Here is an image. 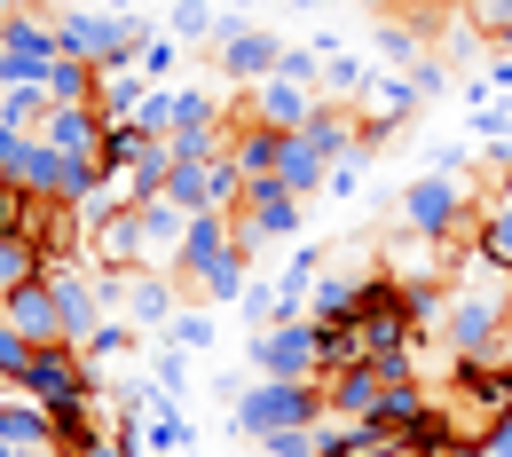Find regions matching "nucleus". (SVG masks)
<instances>
[{
  "label": "nucleus",
  "instance_id": "obj_16",
  "mask_svg": "<svg viewBox=\"0 0 512 457\" xmlns=\"http://www.w3.org/2000/svg\"><path fill=\"white\" fill-rule=\"evenodd\" d=\"M426 48H434V32L418 24V16H394V24H371V56L386 71H418L426 64Z\"/></svg>",
  "mask_w": 512,
  "mask_h": 457
},
{
  "label": "nucleus",
  "instance_id": "obj_44",
  "mask_svg": "<svg viewBox=\"0 0 512 457\" xmlns=\"http://www.w3.org/2000/svg\"><path fill=\"white\" fill-rule=\"evenodd\" d=\"M481 450H489V457H512V418H497V426H489V442H481Z\"/></svg>",
  "mask_w": 512,
  "mask_h": 457
},
{
  "label": "nucleus",
  "instance_id": "obj_22",
  "mask_svg": "<svg viewBox=\"0 0 512 457\" xmlns=\"http://www.w3.org/2000/svg\"><path fill=\"white\" fill-rule=\"evenodd\" d=\"M355 300H363V276H316L308 284V324H355Z\"/></svg>",
  "mask_w": 512,
  "mask_h": 457
},
{
  "label": "nucleus",
  "instance_id": "obj_15",
  "mask_svg": "<svg viewBox=\"0 0 512 457\" xmlns=\"http://www.w3.org/2000/svg\"><path fill=\"white\" fill-rule=\"evenodd\" d=\"M48 284H56V300H64L71 347H87V331L103 324V292H95V276H79V268H48Z\"/></svg>",
  "mask_w": 512,
  "mask_h": 457
},
{
  "label": "nucleus",
  "instance_id": "obj_18",
  "mask_svg": "<svg viewBox=\"0 0 512 457\" xmlns=\"http://www.w3.org/2000/svg\"><path fill=\"white\" fill-rule=\"evenodd\" d=\"M142 95H150V87H142V56L95 71V111H103V119H134V103H142Z\"/></svg>",
  "mask_w": 512,
  "mask_h": 457
},
{
  "label": "nucleus",
  "instance_id": "obj_30",
  "mask_svg": "<svg viewBox=\"0 0 512 457\" xmlns=\"http://www.w3.org/2000/svg\"><path fill=\"white\" fill-rule=\"evenodd\" d=\"M166 339H174L182 355H213V339H221V331H213V308H182V316L166 324Z\"/></svg>",
  "mask_w": 512,
  "mask_h": 457
},
{
  "label": "nucleus",
  "instance_id": "obj_48",
  "mask_svg": "<svg viewBox=\"0 0 512 457\" xmlns=\"http://www.w3.org/2000/svg\"><path fill=\"white\" fill-rule=\"evenodd\" d=\"M16 8H24V0H0V16H16Z\"/></svg>",
  "mask_w": 512,
  "mask_h": 457
},
{
  "label": "nucleus",
  "instance_id": "obj_24",
  "mask_svg": "<svg viewBox=\"0 0 512 457\" xmlns=\"http://www.w3.org/2000/svg\"><path fill=\"white\" fill-rule=\"evenodd\" d=\"M245 284H253V253H245V245H229L221 261H213L205 276H197V292H205V308H213V300H245Z\"/></svg>",
  "mask_w": 512,
  "mask_h": 457
},
{
  "label": "nucleus",
  "instance_id": "obj_33",
  "mask_svg": "<svg viewBox=\"0 0 512 457\" xmlns=\"http://www.w3.org/2000/svg\"><path fill=\"white\" fill-rule=\"evenodd\" d=\"M174 127H221V95L213 87H174Z\"/></svg>",
  "mask_w": 512,
  "mask_h": 457
},
{
  "label": "nucleus",
  "instance_id": "obj_31",
  "mask_svg": "<svg viewBox=\"0 0 512 457\" xmlns=\"http://www.w3.org/2000/svg\"><path fill=\"white\" fill-rule=\"evenodd\" d=\"M457 24H473V32L497 48V40L512 32V0H457Z\"/></svg>",
  "mask_w": 512,
  "mask_h": 457
},
{
  "label": "nucleus",
  "instance_id": "obj_55",
  "mask_svg": "<svg viewBox=\"0 0 512 457\" xmlns=\"http://www.w3.org/2000/svg\"><path fill=\"white\" fill-rule=\"evenodd\" d=\"M505 197H512V182H505Z\"/></svg>",
  "mask_w": 512,
  "mask_h": 457
},
{
  "label": "nucleus",
  "instance_id": "obj_35",
  "mask_svg": "<svg viewBox=\"0 0 512 457\" xmlns=\"http://www.w3.org/2000/svg\"><path fill=\"white\" fill-rule=\"evenodd\" d=\"M213 24H221V16H205V0H174L166 40H213Z\"/></svg>",
  "mask_w": 512,
  "mask_h": 457
},
{
  "label": "nucleus",
  "instance_id": "obj_6",
  "mask_svg": "<svg viewBox=\"0 0 512 457\" xmlns=\"http://www.w3.org/2000/svg\"><path fill=\"white\" fill-rule=\"evenodd\" d=\"M355 331H363V347H402V339H418V324H410V300H402V276H394V268H386V276H363Z\"/></svg>",
  "mask_w": 512,
  "mask_h": 457
},
{
  "label": "nucleus",
  "instance_id": "obj_52",
  "mask_svg": "<svg viewBox=\"0 0 512 457\" xmlns=\"http://www.w3.org/2000/svg\"><path fill=\"white\" fill-rule=\"evenodd\" d=\"M221 8H253V0H221Z\"/></svg>",
  "mask_w": 512,
  "mask_h": 457
},
{
  "label": "nucleus",
  "instance_id": "obj_40",
  "mask_svg": "<svg viewBox=\"0 0 512 457\" xmlns=\"http://www.w3.org/2000/svg\"><path fill=\"white\" fill-rule=\"evenodd\" d=\"M260 450H268V457H323L316 450V426H300V434H268Z\"/></svg>",
  "mask_w": 512,
  "mask_h": 457
},
{
  "label": "nucleus",
  "instance_id": "obj_20",
  "mask_svg": "<svg viewBox=\"0 0 512 457\" xmlns=\"http://www.w3.org/2000/svg\"><path fill=\"white\" fill-rule=\"evenodd\" d=\"M473 253H481L489 268H505V276H512V197H505V190L481 205V221H473Z\"/></svg>",
  "mask_w": 512,
  "mask_h": 457
},
{
  "label": "nucleus",
  "instance_id": "obj_45",
  "mask_svg": "<svg viewBox=\"0 0 512 457\" xmlns=\"http://www.w3.org/2000/svg\"><path fill=\"white\" fill-rule=\"evenodd\" d=\"M355 8H371V16H379V8H394V0H355Z\"/></svg>",
  "mask_w": 512,
  "mask_h": 457
},
{
  "label": "nucleus",
  "instance_id": "obj_29",
  "mask_svg": "<svg viewBox=\"0 0 512 457\" xmlns=\"http://www.w3.org/2000/svg\"><path fill=\"white\" fill-rule=\"evenodd\" d=\"M134 347H142V339H134V324H119V316H103V324L87 331V347H79V355H87V363L103 371V363H119V355H134Z\"/></svg>",
  "mask_w": 512,
  "mask_h": 457
},
{
  "label": "nucleus",
  "instance_id": "obj_32",
  "mask_svg": "<svg viewBox=\"0 0 512 457\" xmlns=\"http://www.w3.org/2000/svg\"><path fill=\"white\" fill-rule=\"evenodd\" d=\"M237 308H245L260 331H268V324H284V316H300V308H292V300H284V292H276L268 276H253V284H245V300H237Z\"/></svg>",
  "mask_w": 512,
  "mask_h": 457
},
{
  "label": "nucleus",
  "instance_id": "obj_28",
  "mask_svg": "<svg viewBox=\"0 0 512 457\" xmlns=\"http://www.w3.org/2000/svg\"><path fill=\"white\" fill-rule=\"evenodd\" d=\"M142 150H150V134L134 127V119H111V134H103V174H134Z\"/></svg>",
  "mask_w": 512,
  "mask_h": 457
},
{
  "label": "nucleus",
  "instance_id": "obj_53",
  "mask_svg": "<svg viewBox=\"0 0 512 457\" xmlns=\"http://www.w3.org/2000/svg\"><path fill=\"white\" fill-rule=\"evenodd\" d=\"M426 8H457V0H426Z\"/></svg>",
  "mask_w": 512,
  "mask_h": 457
},
{
  "label": "nucleus",
  "instance_id": "obj_13",
  "mask_svg": "<svg viewBox=\"0 0 512 457\" xmlns=\"http://www.w3.org/2000/svg\"><path fill=\"white\" fill-rule=\"evenodd\" d=\"M418 103H426V95H418V79H410V71H379V79L363 87V103H347V111H355V119L386 142V127H402Z\"/></svg>",
  "mask_w": 512,
  "mask_h": 457
},
{
  "label": "nucleus",
  "instance_id": "obj_23",
  "mask_svg": "<svg viewBox=\"0 0 512 457\" xmlns=\"http://www.w3.org/2000/svg\"><path fill=\"white\" fill-rule=\"evenodd\" d=\"M32 276H48V253H40L24 229H0V300H8L16 284H32Z\"/></svg>",
  "mask_w": 512,
  "mask_h": 457
},
{
  "label": "nucleus",
  "instance_id": "obj_36",
  "mask_svg": "<svg viewBox=\"0 0 512 457\" xmlns=\"http://www.w3.org/2000/svg\"><path fill=\"white\" fill-rule=\"evenodd\" d=\"M24 363H32V339L0 316V387H16V379H24Z\"/></svg>",
  "mask_w": 512,
  "mask_h": 457
},
{
  "label": "nucleus",
  "instance_id": "obj_34",
  "mask_svg": "<svg viewBox=\"0 0 512 457\" xmlns=\"http://www.w3.org/2000/svg\"><path fill=\"white\" fill-rule=\"evenodd\" d=\"M134 127L150 134V142H166V134H174V87H150V95L134 103Z\"/></svg>",
  "mask_w": 512,
  "mask_h": 457
},
{
  "label": "nucleus",
  "instance_id": "obj_19",
  "mask_svg": "<svg viewBox=\"0 0 512 457\" xmlns=\"http://www.w3.org/2000/svg\"><path fill=\"white\" fill-rule=\"evenodd\" d=\"M229 158H237V174H245V182H260V174H276V158H284V134L260 127V119H245V127L229 134Z\"/></svg>",
  "mask_w": 512,
  "mask_h": 457
},
{
  "label": "nucleus",
  "instance_id": "obj_21",
  "mask_svg": "<svg viewBox=\"0 0 512 457\" xmlns=\"http://www.w3.org/2000/svg\"><path fill=\"white\" fill-rule=\"evenodd\" d=\"M134 221H142V245H150L158 261L174 268V253H182V229H190V213H182V205H166V197H150V205H134Z\"/></svg>",
  "mask_w": 512,
  "mask_h": 457
},
{
  "label": "nucleus",
  "instance_id": "obj_5",
  "mask_svg": "<svg viewBox=\"0 0 512 457\" xmlns=\"http://www.w3.org/2000/svg\"><path fill=\"white\" fill-rule=\"evenodd\" d=\"M300 237V197L284 190L276 174H260V182H245V205H237V245L245 253H268V245H292Z\"/></svg>",
  "mask_w": 512,
  "mask_h": 457
},
{
  "label": "nucleus",
  "instance_id": "obj_57",
  "mask_svg": "<svg viewBox=\"0 0 512 457\" xmlns=\"http://www.w3.org/2000/svg\"><path fill=\"white\" fill-rule=\"evenodd\" d=\"M505 418H512V410H505Z\"/></svg>",
  "mask_w": 512,
  "mask_h": 457
},
{
  "label": "nucleus",
  "instance_id": "obj_26",
  "mask_svg": "<svg viewBox=\"0 0 512 457\" xmlns=\"http://www.w3.org/2000/svg\"><path fill=\"white\" fill-rule=\"evenodd\" d=\"M40 87H48V103H95V64H79V56H56Z\"/></svg>",
  "mask_w": 512,
  "mask_h": 457
},
{
  "label": "nucleus",
  "instance_id": "obj_37",
  "mask_svg": "<svg viewBox=\"0 0 512 457\" xmlns=\"http://www.w3.org/2000/svg\"><path fill=\"white\" fill-rule=\"evenodd\" d=\"M276 79H292V87H316V95H323V56H316V48H284Z\"/></svg>",
  "mask_w": 512,
  "mask_h": 457
},
{
  "label": "nucleus",
  "instance_id": "obj_4",
  "mask_svg": "<svg viewBox=\"0 0 512 457\" xmlns=\"http://www.w3.org/2000/svg\"><path fill=\"white\" fill-rule=\"evenodd\" d=\"M245 363L260 379H323V347H316V324L308 316H284L245 339Z\"/></svg>",
  "mask_w": 512,
  "mask_h": 457
},
{
  "label": "nucleus",
  "instance_id": "obj_14",
  "mask_svg": "<svg viewBox=\"0 0 512 457\" xmlns=\"http://www.w3.org/2000/svg\"><path fill=\"white\" fill-rule=\"evenodd\" d=\"M229 245H237V213H190V229H182V253H174V276H182V284H197V276L221 261Z\"/></svg>",
  "mask_w": 512,
  "mask_h": 457
},
{
  "label": "nucleus",
  "instance_id": "obj_46",
  "mask_svg": "<svg viewBox=\"0 0 512 457\" xmlns=\"http://www.w3.org/2000/svg\"><path fill=\"white\" fill-rule=\"evenodd\" d=\"M457 457H489V450H481V442H465V450H457Z\"/></svg>",
  "mask_w": 512,
  "mask_h": 457
},
{
  "label": "nucleus",
  "instance_id": "obj_56",
  "mask_svg": "<svg viewBox=\"0 0 512 457\" xmlns=\"http://www.w3.org/2000/svg\"><path fill=\"white\" fill-rule=\"evenodd\" d=\"M95 8H103V0H95Z\"/></svg>",
  "mask_w": 512,
  "mask_h": 457
},
{
  "label": "nucleus",
  "instance_id": "obj_41",
  "mask_svg": "<svg viewBox=\"0 0 512 457\" xmlns=\"http://www.w3.org/2000/svg\"><path fill=\"white\" fill-rule=\"evenodd\" d=\"M410 79H418V95H426V103H434V95H442V87H449V64H442V56H426V64L410 71Z\"/></svg>",
  "mask_w": 512,
  "mask_h": 457
},
{
  "label": "nucleus",
  "instance_id": "obj_7",
  "mask_svg": "<svg viewBox=\"0 0 512 457\" xmlns=\"http://www.w3.org/2000/svg\"><path fill=\"white\" fill-rule=\"evenodd\" d=\"M103 134H111V119H103L95 103H56V111L40 119V142H48L56 158H71V166H103Z\"/></svg>",
  "mask_w": 512,
  "mask_h": 457
},
{
  "label": "nucleus",
  "instance_id": "obj_8",
  "mask_svg": "<svg viewBox=\"0 0 512 457\" xmlns=\"http://www.w3.org/2000/svg\"><path fill=\"white\" fill-rule=\"evenodd\" d=\"M394 387H402V379H386L379 363L363 355L355 371H331V379H323V402H331V418H339V426H371V418H379V402Z\"/></svg>",
  "mask_w": 512,
  "mask_h": 457
},
{
  "label": "nucleus",
  "instance_id": "obj_2",
  "mask_svg": "<svg viewBox=\"0 0 512 457\" xmlns=\"http://www.w3.org/2000/svg\"><path fill=\"white\" fill-rule=\"evenodd\" d=\"M237 434L245 442H268V434H300V426H323L331 402H323V379H253L237 394Z\"/></svg>",
  "mask_w": 512,
  "mask_h": 457
},
{
  "label": "nucleus",
  "instance_id": "obj_38",
  "mask_svg": "<svg viewBox=\"0 0 512 457\" xmlns=\"http://www.w3.org/2000/svg\"><path fill=\"white\" fill-rule=\"evenodd\" d=\"M150 379H158L166 394H182L190 387V355H182V347H158V355H150Z\"/></svg>",
  "mask_w": 512,
  "mask_h": 457
},
{
  "label": "nucleus",
  "instance_id": "obj_1",
  "mask_svg": "<svg viewBox=\"0 0 512 457\" xmlns=\"http://www.w3.org/2000/svg\"><path fill=\"white\" fill-rule=\"evenodd\" d=\"M142 40H158L150 32V16H134V8H95V0H64L56 8V48L79 56V64H127L142 56Z\"/></svg>",
  "mask_w": 512,
  "mask_h": 457
},
{
  "label": "nucleus",
  "instance_id": "obj_47",
  "mask_svg": "<svg viewBox=\"0 0 512 457\" xmlns=\"http://www.w3.org/2000/svg\"><path fill=\"white\" fill-rule=\"evenodd\" d=\"M505 347H512V300H505Z\"/></svg>",
  "mask_w": 512,
  "mask_h": 457
},
{
  "label": "nucleus",
  "instance_id": "obj_39",
  "mask_svg": "<svg viewBox=\"0 0 512 457\" xmlns=\"http://www.w3.org/2000/svg\"><path fill=\"white\" fill-rule=\"evenodd\" d=\"M174 64H182V40H142V79H174Z\"/></svg>",
  "mask_w": 512,
  "mask_h": 457
},
{
  "label": "nucleus",
  "instance_id": "obj_11",
  "mask_svg": "<svg viewBox=\"0 0 512 457\" xmlns=\"http://www.w3.org/2000/svg\"><path fill=\"white\" fill-rule=\"evenodd\" d=\"M213 64H221V79H237V87H260V79H276V64H284V40H276L268 24H253V32L221 40Z\"/></svg>",
  "mask_w": 512,
  "mask_h": 457
},
{
  "label": "nucleus",
  "instance_id": "obj_43",
  "mask_svg": "<svg viewBox=\"0 0 512 457\" xmlns=\"http://www.w3.org/2000/svg\"><path fill=\"white\" fill-rule=\"evenodd\" d=\"M79 457H134V442H127V434H95Z\"/></svg>",
  "mask_w": 512,
  "mask_h": 457
},
{
  "label": "nucleus",
  "instance_id": "obj_49",
  "mask_svg": "<svg viewBox=\"0 0 512 457\" xmlns=\"http://www.w3.org/2000/svg\"><path fill=\"white\" fill-rule=\"evenodd\" d=\"M0 56H8V16H0Z\"/></svg>",
  "mask_w": 512,
  "mask_h": 457
},
{
  "label": "nucleus",
  "instance_id": "obj_54",
  "mask_svg": "<svg viewBox=\"0 0 512 457\" xmlns=\"http://www.w3.org/2000/svg\"><path fill=\"white\" fill-rule=\"evenodd\" d=\"M182 457H205V450H197V442H190V450H182Z\"/></svg>",
  "mask_w": 512,
  "mask_h": 457
},
{
  "label": "nucleus",
  "instance_id": "obj_17",
  "mask_svg": "<svg viewBox=\"0 0 512 457\" xmlns=\"http://www.w3.org/2000/svg\"><path fill=\"white\" fill-rule=\"evenodd\" d=\"M276 182H284V190H292L300 205H308V197H316L323 182H331V158H323V150L308 142V134H284V158H276Z\"/></svg>",
  "mask_w": 512,
  "mask_h": 457
},
{
  "label": "nucleus",
  "instance_id": "obj_9",
  "mask_svg": "<svg viewBox=\"0 0 512 457\" xmlns=\"http://www.w3.org/2000/svg\"><path fill=\"white\" fill-rule=\"evenodd\" d=\"M0 316L24 331L32 347H71V331H64V300H56V284L48 276H32V284H16L8 300H0Z\"/></svg>",
  "mask_w": 512,
  "mask_h": 457
},
{
  "label": "nucleus",
  "instance_id": "obj_10",
  "mask_svg": "<svg viewBox=\"0 0 512 457\" xmlns=\"http://www.w3.org/2000/svg\"><path fill=\"white\" fill-rule=\"evenodd\" d=\"M316 111H323L316 87H292V79H260V87H245V119H260V127H276V134H300Z\"/></svg>",
  "mask_w": 512,
  "mask_h": 457
},
{
  "label": "nucleus",
  "instance_id": "obj_3",
  "mask_svg": "<svg viewBox=\"0 0 512 457\" xmlns=\"http://www.w3.org/2000/svg\"><path fill=\"white\" fill-rule=\"evenodd\" d=\"M465 174H418V182H410V190L394 197V213H402V229H410V237H426V245H457V237H465V221H473V213H465Z\"/></svg>",
  "mask_w": 512,
  "mask_h": 457
},
{
  "label": "nucleus",
  "instance_id": "obj_12",
  "mask_svg": "<svg viewBox=\"0 0 512 457\" xmlns=\"http://www.w3.org/2000/svg\"><path fill=\"white\" fill-rule=\"evenodd\" d=\"M182 316V276L174 268H142V276H127V324L134 331H166Z\"/></svg>",
  "mask_w": 512,
  "mask_h": 457
},
{
  "label": "nucleus",
  "instance_id": "obj_50",
  "mask_svg": "<svg viewBox=\"0 0 512 457\" xmlns=\"http://www.w3.org/2000/svg\"><path fill=\"white\" fill-rule=\"evenodd\" d=\"M292 8H300V16H308V8H323V0H292Z\"/></svg>",
  "mask_w": 512,
  "mask_h": 457
},
{
  "label": "nucleus",
  "instance_id": "obj_42",
  "mask_svg": "<svg viewBox=\"0 0 512 457\" xmlns=\"http://www.w3.org/2000/svg\"><path fill=\"white\" fill-rule=\"evenodd\" d=\"M331 197H355L363 190V158H347V166H331V182H323Z\"/></svg>",
  "mask_w": 512,
  "mask_h": 457
},
{
  "label": "nucleus",
  "instance_id": "obj_51",
  "mask_svg": "<svg viewBox=\"0 0 512 457\" xmlns=\"http://www.w3.org/2000/svg\"><path fill=\"white\" fill-rule=\"evenodd\" d=\"M497 56H512V32H505V40H497Z\"/></svg>",
  "mask_w": 512,
  "mask_h": 457
},
{
  "label": "nucleus",
  "instance_id": "obj_25",
  "mask_svg": "<svg viewBox=\"0 0 512 457\" xmlns=\"http://www.w3.org/2000/svg\"><path fill=\"white\" fill-rule=\"evenodd\" d=\"M56 103H48V87H0V127L16 134H40V119H48Z\"/></svg>",
  "mask_w": 512,
  "mask_h": 457
},
{
  "label": "nucleus",
  "instance_id": "obj_27",
  "mask_svg": "<svg viewBox=\"0 0 512 457\" xmlns=\"http://www.w3.org/2000/svg\"><path fill=\"white\" fill-rule=\"evenodd\" d=\"M316 347H323V379H331V371H355V363L371 355L355 324H316Z\"/></svg>",
  "mask_w": 512,
  "mask_h": 457
}]
</instances>
